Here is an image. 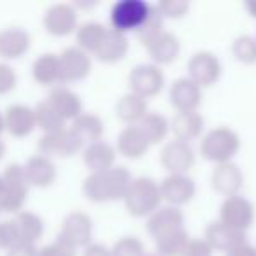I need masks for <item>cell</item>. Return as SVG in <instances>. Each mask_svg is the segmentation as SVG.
Instances as JSON below:
<instances>
[{"mask_svg":"<svg viewBox=\"0 0 256 256\" xmlns=\"http://www.w3.org/2000/svg\"><path fill=\"white\" fill-rule=\"evenodd\" d=\"M132 172L123 165H114L104 172L88 174L82 181V195L93 204H107L123 200L132 182Z\"/></svg>","mask_w":256,"mask_h":256,"instance_id":"cell-1","label":"cell"},{"mask_svg":"<svg viewBox=\"0 0 256 256\" xmlns=\"http://www.w3.org/2000/svg\"><path fill=\"white\" fill-rule=\"evenodd\" d=\"M242 146L240 134L232 126L220 124L207 130L200 140V154L214 165L234 162V156Z\"/></svg>","mask_w":256,"mask_h":256,"instance_id":"cell-2","label":"cell"},{"mask_svg":"<svg viewBox=\"0 0 256 256\" xmlns=\"http://www.w3.org/2000/svg\"><path fill=\"white\" fill-rule=\"evenodd\" d=\"M160 182L150 176L134 178L123 196L124 209L134 218H148L162 206Z\"/></svg>","mask_w":256,"mask_h":256,"instance_id":"cell-3","label":"cell"},{"mask_svg":"<svg viewBox=\"0 0 256 256\" xmlns=\"http://www.w3.org/2000/svg\"><path fill=\"white\" fill-rule=\"evenodd\" d=\"M4 190L0 195V210L4 212H22L28 196V181L25 168L20 164H11L2 174Z\"/></svg>","mask_w":256,"mask_h":256,"instance_id":"cell-4","label":"cell"},{"mask_svg":"<svg viewBox=\"0 0 256 256\" xmlns=\"http://www.w3.org/2000/svg\"><path fill=\"white\" fill-rule=\"evenodd\" d=\"M151 11V4L146 0H120L112 4L109 12V20L112 30L121 34L137 32L146 22Z\"/></svg>","mask_w":256,"mask_h":256,"instance_id":"cell-5","label":"cell"},{"mask_svg":"<svg viewBox=\"0 0 256 256\" xmlns=\"http://www.w3.org/2000/svg\"><path fill=\"white\" fill-rule=\"evenodd\" d=\"M188 78L200 88H210L220 81L223 74V64L220 56L210 50H198L190 56L188 60Z\"/></svg>","mask_w":256,"mask_h":256,"instance_id":"cell-6","label":"cell"},{"mask_svg":"<svg viewBox=\"0 0 256 256\" xmlns=\"http://www.w3.org/2000/svg\"><path fill=\"white\" fill-rule=\"evenodd\" d=\"M128 86H130V92L137 93L142 98H153L164 90L165 74L160 65L153 64V62L137 64L128 74Z\"/></svg>","mask_w":256,"mask_h":256,"instance_id":"cell-7","label":"cell"},{"mask_svg":"<svg viewBox=\"0 0 256 256\" xmlns=\"http://www.w3.org/2000/svg\"><path fill=\"white\" fill-rule=\"evenodd\" d=\"M256 218L254 206L249 198H246L244 195H234L223 198L220 206V218L218 220L221 223L228 224L230 228L237 232H246L252 226Z\"/></svg>","mask_w":256,"mask_h":256,"instance_id":"cell-8","label":"cell"},{"mask_svg":"<svg viewBox=\"0 0 256 256\" xmlns=\"http://www.w3.org/2000/svg\"><path fill=\"white\" fill-rule=\"evenodd\" d=\"M82 142L70 132V128L65 126L54 132L44 134L39 139V154L48 158H70L76 153L82 151Z\"/></svg>","mask_w":256,"mask_h":256,"instance_id":"cell-9","label":"cell"},{"mask_svg":"<svg viewBox=\"0 0 256 256\" xmlns=\"http://www.w3.org/2000/svg\"><path fill=\"white\" fill-rule=\"evenodd\" d=\"M160 162L168 174H188L195 165L196 154L192 142L172 139L162 148Z\"/></svg>","mask_w":256,"mask_h":256,"instance_id":"cell-10","label":"cell"},{"mask_svg":"<svg viewBox=\"0 0 256 256\" xmlns=\"http://www.w3.org/2000/svg\"><path fill=\"white\" fill-rule=\"evenodd\" d=\"M44 30L54 37L70 36L78 30L79 16L76 6L67 4V2H58L48 8L42 18Z\"/></svg>","mask_w":256,"mask_h":256,"instance_id":"cell-11","label":"cell"},{"mask_svg":"<svg viewBox=\"0 0 256 256\" xmlns=\"http://www.w3.org/2000/svg\"><path fill=\"white\" fill-rule=\"evenodd\" d=\"M60 62V82L82 81L92 74V54L78 46H68L58 54Z\"/></svg>","mask_w":256,"mask_h":256,"instance_id":"cell-12","label":"cell"},{"mask_svg":"<svg viewBox=\"0 0 256 256\" xmlns=\"http://www.w3.org/2000/svg\"><path fill=\"white\" fill-rule=\"evenodd\" d=\"M162 200L167 206L181 207L196 195V182L188 174H167L160 182Z\"/></svg>","mask_w":256,"mask_h":256,"instance_id":"cell-13","label":"cell"},{"mask_svg":"<svg viewBox=\"0 0 256 256\" xmlns=\"http://www.w3.org/2000/svg\"><path fill=\"white\" fill-rule=\"evenodd\" d=\"M58 235L64 237L67 242H70L76 249H84L86 246L92 244L93 220L84 210H70L68 214H65Z\"/></svg>","mask_w":256,"mask_h":256,"instance_id":"cell-14","label":"cell"},{"mask_svg":"<svg viewBox=\"0 0 256 256\" xmlns=\"http://www.w3.org/2000/svg\"><path fill=\"white\" fill-rule=\"evenodd\" d=\"M204 100V90L196 82H193L188 76H182L172 81L168 88V102L176 109V112H188L198 110Z\"/></svg>","mask_w":256,"mask_h":256,"instance_id":"cell-15","label":"cell"},{"mask_svg":"<svg viewBox=\"0 0 256 256\" xmlns=\"http://www.w3.org/2000/svg\"><path fill=\"white\" fill-rule=\"evenodd\" d=\"M244 172L235 162L214 165L212 172H210V188L220 195H223L224 198L240 195V190L244 188Z\"/></svg>","mask_w":256,"mask_h":256,"instance_id":"cell-16","label":"cell"},{"mask_svg":"<svg viewBox=\"0 0 256 256\" xmlns=\"http://www.w3.org/2000/svg\"><path fill=\"white\" fill-rule=\"evenodd\" d=\"M146 51L151 56L153 64L156 65H168L172 62H176L181 54V39L176 36L174 32L164 30L160 36H156L150 44H146Z\"/></svg>","mask_w":256,"mask_h":256,"instance_id":"cell-17","label":"cell"},{"mask_svg":"<svg viewBox=\"0 0 256 256\" xmlns=\"http://www.w3.org/2000/svg\"><path fill=\"white\" fill-rule=\"evenodd\" d=\"M116 148L107 140L100 139L82 148V162L90 174L93 172H104L116 165Z\"/></svg>","mask_w":256,"mask_h":256,"instance_id":"cell-18","label":"cell"},{"mask_svg":"<svg viewBox=\"0 0 256 256\" xmlns=\"http://www.w3.org/2000/svg\"><path fill=\"white\" fill-rule=\"evenodd\" d=\"M25 168V176L28 186H36V188H50L58 178L56 165L51 158L44 156V154H34L26 160L23 165Z\"/></svg>","mask_w":256,"mask_h":256,"instance_id":"cell-19","label":"cell"},{"mask_svg":"<svg viewBox=\"0 0 256 256\" xmlns=\"http://www.w3.org/2000/svg\"><path fill=\"white\" fill-rule=\"evenodd\" d=\"M181 226H184V212L181 210V207L165 204V206L158 207L151 216L146 218V230L153 238Z\"/></svg>","mask_w":256,"mask_h":256,"instance_id":"cell-20","label":"cell"},{"mask_svg":"<svg viewBox=\"0 0 256 256\" xmlns=\"http://www.w3.org/2000/svg\"><path fill=\"white\" fill-rule=\"evenodd\" d=\"M114 148H116V153H120L121 156L128 158V160H139L148 153L150 144L137 124H126L118 134Z\"/></svg>","mask_w":256,"mask_h":256,"instance_id":"cell-21","label":"cell"},{"mask_svg":"<svg viewBox=\"0 0 256 256\" xmlns=\"http://www.w3.org/2000/svg\"><path fill=\"white\" fill-rule=\"evenodd\" d=\"M4 124L11 136L26 137L37 128L36 110L25 104H14L9 106L4 114Z\"/></svg>","mask_w":256,"mask_h":256,"instance_id":"cell-22","label":"cell"},{"mask_svg":"<svg viewBox=\"0 0 256 256\" xmlns=\"http://www.w3.org/2000/svg\"><path fill=\"white\" fill-rule=\"evenodd\" d=\"M206 120L198 110H188V112H176L170 120V132L174 139L192 142L204 136Z\"/></svg>","mask_w":256,"mask_h":256,"instance_id":"cell-23","label":"cell"},{"mask_svg":"<svg viewBox=\"0 0 256 256\" xmlns=\"http://www.w3.org/2000/svg\"><path fill=\"white\" fill-rule=\"evenodd\" d=\"M204 238H206L207 244L212 249L228 252L230 249H234L235 246L246 242V234L234 230V228H230L228 224L221 223L220 220H214L206 226Z\"/></svg>","mask_w":256,"mask_h":256,"instance_id":"cell-24","label":"cell"},{"mask_svg":"<svg viewBox=\"0 0 256 256\" xmlns=\"http://www.w3.org/2000/svg\"><path fill=\"white\" fill-rule=\"evenodd\" d=\"M30 34L22 26H9L0 32V56L4 60H18L30 50Z\"/></svg>","mask_w":256,"mask_h":256,"instance_id":"cell-25","label":"cell"},{"mask_svg":"<svg viewBox=\"0 0 256 256\" xmlns=\"http://www.w3.org/2000/svg\"><path fill=\"white\" fill-rule=\"evenodd\" d=\"M128 50H130V42L126 34L107 28L98 50L95 51V56L104 64H118L126 58Z\"/></svg>","mask_w":256,"mask_h":256,"instance_id":"cell-26","label":"cell"},{"mask_svg":"<svg viewBox=\"0 0 256 256\" xmlns=\"http://www.w3.org/2000/svg\"><path fill=\"white\" fill-rule=\"evenodd\" d=\"M70 132L82 142V146L100 140L106 134V123L96 112H84L82 110L74 121H72Z\"/></svg>","mask_w":256,"mask_h":256,"instance_id":"cell-27","label":"cell"},{"mask_svg":"<svg viewBox=\"0 0 256 256\" xmlns=\"http://www.w3.org/2000/svg\"><path fill=\"white\" fill-rule=\"evenodd\" d=\"M150 112L148 100L134 92H126L116 102V116L120 121L126 124H139L142 118Z\"/></svg>","mask_w":256,"mask_h":256,"instance_id":"cell-28","label":"cell"},{"mask_svg":"<svg viewBox=\"0 0 256 256\" xmlns=\"http://www.w3.org/2000/svg\"><path fill=\"white\" fill-rule=\"evenodd\" d=\"M51 106L56 109V112L64 118V121H74L82 112V100L76 92H72L67 86H56L51 90L48 96Z\"/></svg>","mask_w":256,"mask_h":256,"instance_id":"cell-29","label":"cell"},{"mask_svg":"<svg viewBox=\"0 0 256 256\" xmlns=\"http://www.w3.org/2000/svg\"><path fill=\"white\" fill-rule=\"evenodd\" d=\"M137 126L144 134L148 144L156 146V144H162L167 139L168 132H170V120L160 112H148Z\"/></svg>","mask_w":256,"mask_h":256,"instance_id":"cell-30","label":"cell"},{"mask_svg":"<svg viewBox=\"0 0 256 256\" xmlns=\"http://www.w3.org/2000/svg\"><path fill=\"white\" fill-rule=\"evenodd\" d=\"M14 224L18 228L20 240L25 242V244H34L39 240L44 235V220L36 212H30V210H22V212L16 214Z\"/></svg>","mask_w":256,"mask_h":256,"instance_id":"cell-31","label":"cell"},{"mask_svg":"<svg viewBox=\"0 0 256 256\" xmlns=\"http://www.w3.org/2000/svg\"><path fill=\"white\" fill-rule=\"evenodd\" d=\"M32 78L42 86H53L60 82V62L58 54L44 53L32 64Z\"/></svg>","mask_w":256,"mask_h":256,"instance_id":"cell-32","label":"cell"},{"mask_svg":"<svg viewBox=\"0 0 256 256\" xmlns=\"http://www.w3.org/2000/svg\"><path fill=\"white\" fill-rule=\"evenodd\" d=\"M107 32V26L100 22H95V20H90V22H84L78 26L76 30V42H78V48H81L82 51L90 54H95V51L98 50L100 42H102L104 36Z\"/></svg>","mask_w":256,"mask_h":256,"instance_id":"cell-33","label":"cell"},{"mask_svg":"<svg viewBox=\"0 0 256 256\" xmlns=\"http://www.w3.org/2000/svg\"><path fill=\"white\" fill-rule=\"evenodd\" d=\"M190 238L192 237L188 235V230H186L184 226L176 228V230H170V232H165V234L154 237L156 254H160V256H181Z\"/></svg>","mask_w":256,"mask_h":256,"instance_id":"cell-34","label":"cell"},{"mask_svg":"<svg viewBox=\"0 0 256 256\" xmlns=\"http://www.w3.org/2000/svg\"><path fill=\"white\" fill-rule=\"evenodd\" d=\"M36 121L37 126L42 130L44 134L48 132H54V130H60V128H65V121L60 114L56 112L53 106L50 104V100H42L36 106Z\"/></svg>","mask_w":256,"mask_h":256,"instance_id":"cell-35","label":"cell"},{"mask_svg":"<svg viewBox=\"0 0 256 256\" xmlns=\"http://www.w3.org/2000/svg\"><path fill=\"white\" fill-rule=\"evenodd\" d=\"M164 23H165V18L162 16V12L158 11L156 4H151V11H150V14H148L146 22H144L142 26H140V28L136 32L139 42L142 44V46L150 44L151 40L154 39V37L160 36V34L165 30L164 28Z\"/></svg>","mask_w":256,"mask_h":256,"instance_id":"cell-36","label":"cell"},{"mask_svg":"<svg viewBox=\"0 0 256 256\" xmlns=\"http://www.w3.org/2000/svg\"><path fill=\"white\" fill-rule=\"evenodd\" d=\"M232 54L237 62L244 65L256 64V37L249 36V34H242L237 36L232 42Z\"/></svg>","mask_w":256,"mask_h":256,"instance_id":"cell-37","label":"cell"},{"mask_svg":"<svg viewBox=\"0 0 256 256\" xmlns=\"http://www.w3.org/2000/svg\"><path fill=\"white\" fill-rule=\"evenodd\" d=\"M112 256H146V246L137 235H123L110 248Z\"/></svg>","mask_w":256,"mask_h":256,"instance_id":"cell-38","label":"cell"},{"mask_svg":"<svg viewBox=\"0 0 256 256\" xmlns=\"http://www.w3.org/2000/svg\"><path fill=\"white\" fill-rule=\"evenodd\" d=\"M156 8L164 18L181 20L190 12V2L188 0H160Z\"/></svg>","mask_w":256,"mask_h":256,"instance_id":"cell-39","label":"cell"},{"mask_svg":"<svg viewBox=\"0 0 256 256\" xmlns=\"http://www.w3.org/2000/svg\"><path fill=\"white\" fill-rule=\"evenodd\" d=\"M37 256H78V249L70 242H67L64 237L58 235L53 242L42 246L37 251Z\"/></svg>","mask_w":256,"mask_h":256,"instance_id":"cell-40","label":"cell"},{"mask_svg":"<svg viewBox=\"0 0 256 256\" xmlns=\"http://www.w3.org/2000/svg\"><path fill=\"white\" fill-rule=\"evenodd\" d=\"M20 235L18 228H16L14 221H0V249H12L14 246L20 244Z\"/></svg>","mask_w":256,"mask_h":256,"instance_id":"cell-41","label":"cell"},{"mask_svg":"<svg viewBox=\"0 0 256 256\" xmlns=\"http://www.w3.org/2000/svg\"><path fill=\"white\" fill-rule=\"evenodd\" d=\"M18 84V74L9 64H0V95L12 92Z\"/></svg>","mask_w":256,"mask_h":256,"instance_id":"cell-42","label":"cell"},{"mask_svg":"<svg viewBox=\"0 0 256 256\" xmlns=\"http://www.w3.org/2000/svg\"><path fill=\"white\" fill-rule=\"evenodd\" d=\"M212 254H214V249L207 244L206 238L195 237L188 240V244H186L181 256H212Z\"/></svg>","mask_w":256,"mask_h":256,"instance_id":"cell-43","label":"cell"},{"mask_svg":"<svg viewBox=\"0 0 256 256\" xmlns=\"http://www.w3.org/2000/svg\"><path fill=\"white\" fill-rule=\"evenodd\" d=\"M82 256H112V252L107 246L100 244V242H92L82 249Z\"/></svg>","mask_w":256,"mask_h":256,"instance_id":"cell-44","label":"cell"},{"mask_svg":"<svg viewBox=\"0 0 256 256\" xmlns=\"http://www.w3.org/2000/svg\"><path fill=\"white\" fill-rule=\"evenodd\" d=\"M39 249L34 244H25V242H20L18 246H14L12 249H9L8 256H37Z\"/></svg>","mask_w":256,"mask_h":256,"instance_id":"cell-45","label":"cell"},{"mask_svg":"<svg viewBox=\"0 0 256 256\" xmlns=\"http://www.w3.org/2000/svg\"><path fill=\"white\" fill-rule=\"evenodd\" d=\"M226 256H256V248L246 240V242H242V244L235 246L234 249H230V251L226 252Z\"/></svg>","mask_w":256,"mask_h":256,"instance_id":"cell-46","label":"cell"},{"mask_svg":"<svg viewBox=\"0 0 256 256\" xmlns=\"http://www.w3.org/2000/svg\"><path fill=\"white\" fill-rule=\"evenodd\" d=\"M244 8L248 9V12L252 16V18H256V0H249V2H246Z\"/></svg>","mask_w":256,"mask_h":256,"instance_id":"cell-47","label":"cell"},{"mask_svg":"<svg viewBox=\"0 0 256 256\" xmlns=\"http://www.w3.org/2000/svg\"><path fill=\"white\" fill-rule=\"evenodd\" d=\"M6 153V144L2 142V139H0V160H2V156H4Z\"/></svg>","mask_w":256,"mask_h":256,"instance_id":"cell-48","label":"cell"},{"mask_svg":"<svg viewBox=\"0 0 256 256\" xmlns=\"http://www.w3.org/2000/svg\"><path fill=\"white\" fill-rule=\"evenodd\" d=\"M6 130V124H4V116L0 114V136H2V132Z\"/></svg>","mask_w":256,"mask_h":256,"instance_id":"cell-49","label":"cell"},{"mask_svg":"<svg viewBox=\"0 0 256 256\" xmlns=\"http://www.w3.org/2000/svg\"><path fill=\"white\" fill-rule=\"evenodd\" d=\"M2 190H4V182H2V178H0V195H2Z\"/></svg>","mask_w":256,"mask_h":256,"instance_id":"cell-50","label":"cell"},{"mask_svg":"<svg viewBox=\"0 0 256 256\" xmlns=\"http://www.w3.org/2000/svg\"><path fill=\"white\" fill-rule=\"evenodd\" d=\"M146 256H160V254H156V252H148Z\"/></svg>","mask_w":256,"mask_h":256,"instance_id":"cell-51","label":"cell"}]
</instances>
